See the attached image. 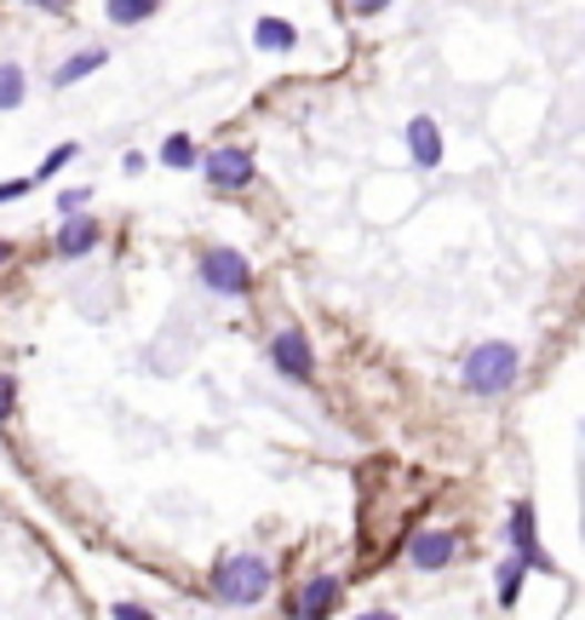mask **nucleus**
Listing matches in <instances>:
<instances>
[{"mask_svg":"<svg viewBox=\"0 0 585 620\" xmlns=\"http://www.w3.org/2000/svg\"><path fill=\"white\" fill-rule=\"evenodd\" d=\"M516 373H523V357H516V344H505V339L476 344V351L465 357V368H460L465 391H476V397H505L516 386Z\"/></svg>","mask_w":585,"mask_h":620,"instance_id":"1","label":"nucleus"},{"mask_svg":"<svg viewBox=\"0 0 585 620\" xmlns=\"http://www.w3.org/2000/svg\"><path fill=\"white\" fill-rule=\"evenodd\" d=\"M213 592L219 603H235V609H248L270 592V563L253 558V551H241V558H224L219 574H213Z\"/></svg>","mask_w":585,"mask_h":620,"instance_id":"2","label":"nucleus"},{"mask_svg":"<svg viewBox=\"0 0 585 620\" xmlns=\"http://www.w3.org/2000/svg\"><path fill=\"white\" fill-rule=\"evenodd\" d=\"M201 282L219 288V293H248V288H253V270H248V259H241V253L213 248V253L201 259Z\"/></svg>","mask_w":585,"mask_h":620,"instance_id":"3","label":"nucleus"},{"mask_svg":"<svg viewBox=\"0 0 585 620\" xmlns=\"http://www.w3.org/2000/svg\"><path fill=\"white\" fill-rule=\"evenodd\" d=\"M270 362L282 368L288 379H310V373H316V351H310V339L299 328H282V333L270 339Z\"/></svg>","mask_w":585,"mask_h":620,"instance_id":"4","label":"nucleus"},{"mask_svg":"<svg viewBox=\"0 0 585 620\" xmlns=\"http://www.w3.org/2000/svg\"><path fill=\"white\" fill-rule=\"evenodd\" d=\"M511 551H516V558H523L528 569L557 574V569H551V558L539 551V534H534V506H528V500H516V506H511Z\"/></svg>","mask_w":585,"mask_h":620,"instance_id":"5","label":"nucleus"},{"mask_svg":"<svg viewBox=\"0 0 585 620\" xmlns=\"http://www.w3.org/2000/svg\"><path fill=\"white\" fill-rule=\"evenodd\" d=\"M206 179H213L219 190H248V184H253V156L224 144V150L206 156Z\"/></svg>","mask_w":585,"mask_h":620,"instance_id":"6","label":"nucleus"},{"mask_svg":"<svg viewBox=\"0 0 585 620\" xmlns=\"http://www.w3.org/2000/svg\"><path fill=\"white\" fill-rule=\"evenodd\" d=\"M454 551H460L454 534H447V529H431V534H413L407 558H413V569H447V563H454Z\"/></svg>","mask_w":585,"mask_h":620,"instance_id":"7","label":"nucleus"},{"mask_svg":"<svg viewBox=\"0 0 585 620\" xmlns=\"http://www.w3.org/2000/svg\"><path fill=\"white\" fill-rule=\"evenodd\" d=\"M407 156H413V167H436L442 161V132H436L431 116H413V127H407Z\"/></svg>","mask_w":585,"mask_h":620,"instance_id":"8","label":"nucleus"},{"mask_svg":"<svg viewBox=\"0 0 585 620\" xmlns=\"http://www.w3.org/2000/svg\"><path fill=\"white\" fill-rule=\"evenodd\" d=\"M92 248H98V224L81 219V213H69V219L58 224V253H63V259H81V253H92Z\"/></svg>","mask_w":585,"mask_h":620,"instance_id":"9","label":"nucleus"},{"mask_svg":"<svg viewBox=\"0 0 585 620\" xmlns=\"http://www.w3.org/2000/svg\"><path fill=\"white\" fill-rule=\"evenodd\" d=\"M103 58H110L103 47H87V52H75V58H69V63L58 69V76H52V87H75V81H87L92 69H103Z\"/></svg>","mask_w":585,"mask_h":620,"instance_id":"10","label":"nucleus"},{"mask_svg":"<svg viewBox=\"0 0 585 620\" xmlns=\"http://www.w3.org/2000/svg\"><path fill=\"white\" fill-rule=\"evenodd\" d=\"M253 41H259L264 52H288V47L299 41V29H293L288 18H264V23L253 29Z\"/></svg>","mask_w":585,"mask_h":620,"instance_id":"11","label":"nucleus"},{"mask_svg":"<svg viewBox=\"0 0 585 620\" xmlns=\"http://www.w3.org/2000/svg\"><path fill=\"white\" fill-rule=\"evenodd\" d=\"M333 603H339V580H310V586H304V598H299L304 614H327Z\"/></svg>","mask_w":585,"mask_h":620,"instance_id":"12","label":"nucleus"},{"mask_svg":"<svg viewBox=\"0 0 585 620\" xmlns=\"http://www.w3.org/2000/svg\"><path fill=\"white\" fill-rule=\"evenodd\" d=\"M523 574H528V563H523V558L500 563V603H505V609H511L516 598H523Z\"/></svg>","mask_w":585,"mask_h":620,"instance_id":"13","label":"nucleus"},{"mask_svg":"<svg viewBox=\"0 0 585 620\" xmlns=\"http://www.w3.org/2000/svg\"><path fill=\"white\" fill-rule=\"evenodd\" d=\"M103 12H110V23H144L150 12H155V0H110V7H103Z\"/></svg>","mask_w":585,"mask_h":620,"instance_id":"14","label":"nucleus"},{"mask_svg":"<svg viewBox=\"0 0 585 620\" xmlns=\"http://www.w3.org/2000/svg\"><path fill=\"white\" fill-rule=\"evenodd\" d=\"M18 103H23V69L0 63V110H18Z\"/></svg>","mask_w":585,"mask_h":620,"instance_id":"15","label":"nucleus"},{"mask_svg":"<svg viewBox=\"0 0 585 620\" xmlns=\"http://www.w3.org/2000/svg\"><path fill=\"white\" fill-rule=\"evenodd\" d=\"M161 161H167V167H190V161H195V144H190L184 132H172L167 144H161Z\"/></svg>","mask_w":585,"mask_h":620,"instance_id":"16","label":"nucleus"},{"mask_svg":"<svg viewBox=\"0 0 585 620\" xmlns=\"http://www.w3.org/2000/svg\"><path fill=\"white\" fill-rule=\"evenodd\" d=\"M69 161H75V144H63V150H52V156L41 161V172H34V184H47V179H52V172H63Z\"/></svg>","mask_w":585,"mask_h":620,"instance_id":"17","label":"nucleus"},{"mask_svg":"<svg viewBox=\"0 0 585 620\" xmlns=\"http://www.w3.org/2000/svg\"><path fill=\"white\" fill-rule=\"evenodd\" d=\"M23 190H34V179H12V184H0V201H18Z\"/></svg>","mask_w":585,"mask_h":620,"instance_id":"18","label":"nucleus"},{"mask_svg":"<svg viewBox=\"0 0 585 620\" xmlns=\"http://www.w3.org/2000/svg\"><path fill=\"white\" fill-rule=\"evenodd\" d=\"M87 196H92V190H63V196H58V207H63V213H75V207H81Z\"/></svg>","mask_w":585,"mask_h":620,"instance_id":"19","label":"nucleus"},{"mask_svg":"<svg viewBox=\"0 0 585 620\" xmlns=\"http://www.w3.org/2000/svg\"><path fill=\"white\" fill-rule=\"evenodd\" d=\"M7 413H12V379L0 373V420H7Z\"/></svg>","mask_w":585,"mask_h":620,"instance_id":"20","label":"nucleus"},{"mask_svg":"<svg viewBox=\"0 0 585 620\" xmlns=\"http://www.w3.org/2000/svg\"><path fill=\"white\" fill-rule=\"evenodd\" d=\"M351 7H356L362 18H373V12H385V0H351Z\"/></svg>","mask_w":585,"mask_h":620,"instance_id":"21","label":"nucleus"},{"mask_svg":"<svg viewBox=\"0 0 585 620\" xmlns=\"http://www.w3.org/2000/svg\"><path fill=\"white\" fill-rule=\"evenodd\" d=\"M0 264H7V241H0Z\"/></svg>","mask_w":585,"mask_h":620,"instance_id":"22","label":"nucleus"},{"mask_svg":"<svg viewBox=\"0 0 585 620\" xmlns=\"http://www.w3.org/2000/svg\"><path fill=\"white\" fill-rule=\"evenodd\" d=\"M41 7H63V0H41Z\"/></svg>","mask_w":585,"mask_h":620,"instance_id":"23","label":"nucleus"}]
</instances>
